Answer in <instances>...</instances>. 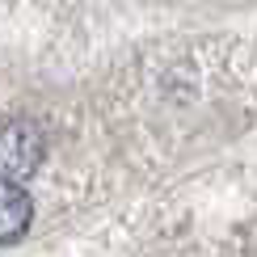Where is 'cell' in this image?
<instances>
[{"label":"cell","mask_w":257,"mask_h":257,"mask_svg":"<svg viewBox=\"0 0 257 257\" xmlns=\"http://www.w3.org/2000/svg\"><path fill=\"white\" fill-rule=\"evenodd\" d=\"M47 156V135L34 118H9L0 126V177L5 181H30L42 169Z\"/></svg>","instance_id":"6da1fadb"},{"label":"cell","mask_w":257,"mask_h":257,"mask_svg":"<svg viewBox=\"0 0 257 257\" xmlns=\"http://www.w3.org/2000/svg\"><path fill=\"white\" fill-rule=\"evenodd\" d=\"M34 223V198L26 194V186L0 177V249L17 244Z\"/></svg>","instance_id":"7a4b0ae2"}]
</instances>
